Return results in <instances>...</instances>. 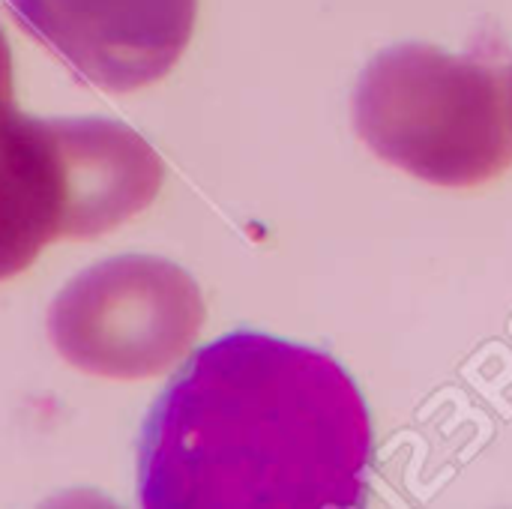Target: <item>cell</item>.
<instances>
[{"mask_svg":"<svg viewBox=\"0 0 512 509\" xmlns=\"http://www.w3.org/2000/svg\"><path fill=\"white\" fill-rule=\"evenodd\" d=\"M372 420L324 351L237 330L204 345L147 414V509H354L366 504Z\"/></svg>","mask_w":512,"mask_h":509,"instance_id":"obj_1","label":"cell"},{"mask_svg":"<svg viewBox=\"0 0 512 509\" xmlns=\"http://www.w3.org/2000/svg\"><path fill=\"white\" fill-rule=\"evenodd\" d=\"M354 126L384 162L435 186H477L512 165L507 78L423 42L366 66Z\"/></svg>","mask_w":512,"mask_h":509,"instance_id":"obj_2","label":"cell"},{"mask_svg":"<svg viewBox=\"0 0 512 509\" xmlns=\"http://www.w3.org/2000/svg\"><path fill=\"white\" fill-rule=\"evenodd\" d=\"M192 273L156 255H117L78 273L51 303L57 354L99 378L141 381L168 372L204 327Z\"/></svg>","mask_w":512,"mask_h":509,"instance_id":"obj_3","label":"cell"},{"mask_svg":"<svg viewBox=\"0 0 512 509\" xmlns=\"http://www.w3.org/2000/svg\"><path fill=\"white\" fill-rule=\"evenodd\" d=\"M12 18L84 84L129 93L186 51L198 0H6Z\"/></svg>","mask_w":512,"mask_h":509,"instance_id":"obj_4","label":"cell"},{"mask_svg":"<svg viewBox=\"0 0 512 509\" xmlns=\"http://www.w3.org/2000/svg\"><path fill=\"white\" fill-rule=\"evenodd\" d=\"M51 123L69 189L63 240L102 237L153 204L165 168L144 135L105 117H60Z\"/></svg>","mask_w":512,"mask_h":509,"instance_id":"obj_5","label":"cell"},{"mask_svg":"<svg viewBox=\"0 0 512 509\" xmlns=\"http://www.w3.org/2000/svg\"><path fill=\"white\" fill-rule=\"evenodd\" d=\"M66 165L51 120L0 108V282L24 273L39 252L63 240Z\"/></svg>","mask_w":512,"mask_h":509,"instance_id":"obj_6","label":"cell"},{"mask_svg":"<svg viewBox=\"0 0 512 509\" xmlns=\"http://www.w3.org/2000/svg\"><path fill=\"white\" fill-rule=\"evenodd\" d=\"M12 102V51L0 27V108Z\"/></svg>","mask_w":512,"mask_h":509,"instance_id":"obj_7","label":"cell"},{"mask_svg":"<svg viewBox=\"0 0 512 509\" xmlns=\"http://www.w3.org/2000/svg\"><path fill=\"white\" fill-rule=\"evenodd\" d=\"M507 99H510V120H512V72L507 75Z\"/></svg>","mask_w":512,"mask_h":509,"instance_id":"obj_8","label":"cell"}]
</instances>
